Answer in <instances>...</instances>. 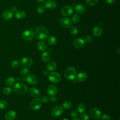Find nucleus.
I'll return each mask as SVG.
<instances>
[{
	"label": "nucleus",
	"mask_w": 120,
	"mask_h": 120,
	"mask_svg": "<svg viewBox=\"0 0 120 120\" xmlns=\"http://www.w3.org/2000/svg\"><path fill=\"white\" fill-rule=\"evenodd\" d=\"M27 82L31 85H35L38 82V78L34 74H28L25 78Z\"/></svg>",
	"instance_id": "10"
},
{
	"label": "nucleus",
	"mask_w": 120,
	"mask_h": 120,
	"mask_svg": "<svg viewBox=\"0 0 120 120\" xmlns=\"http://www.w3.org/2000/svg\"><path fill=\"white\" fill-rule=\"evenodd\" d=\"M85 7L84 6L82 5V4H79L77 5L75 8V10L76 12L79 14H82L84 13L85 11Z\"/></svg>",
	"instance_id": "25"
},
{
	"label": "nucleus",
	"mask_w": 120,
	"mask_h": 120,
	"mask_svg": "<svg viewBox=\"0 0 120 120\" xmlns=\"http://www.w3.org/2000/svg\"><path fill=\"white\" fill-rule=\"evenodd\" d=\"M70 33L71 35H76L78 33L77 28L75 26H72L70 29Z\"/></svg>",
	"instance_id": "33"
},
{
	"label": "nucleus",
	"mask_w": 120,
	"mask_h": 120,
	"mask_svg": "<svg viewBox=\"0 0 120 120\" xmlns=\"http://www.w3.org/2000/svg\"><path fill=\"white\" fill-rule=\"evenodd\" d=\"M11 66L13 68H17L20 66V62L17 60H13L11 64Z\"/></svg>",
	"instance_id": "32"
},
{
	"label": "nucleus",
	"mask_w": 120,
	"mask_h": 120,
	"mask_svg": "<svg viewBox=\"0 0 120 120\" xmlns=\"http://www.w3.org/2000/svg\"><path fill=\"white\" fill-rule=\"evenodd\" d=\"M63 112V107L60 105L55 106L52 109L51 113L52 115L55 117H58L60 116Z\"/></svg>",
	"instance_id": "9"
},
{
	"label": "nucleus",
	"mask_w": 120,
	"mask_h": 120,
	"mask_svg": "<svg viewBox=\"0 0 120 120\" xmlns=\"http://www.w3.org/2000/svg\"><path fill=\"white\" fill-rule=\"evenodd\" d=\"M106 2L108 4H112L114 3L115 0H105Z\"/></svg>",
	"instance_id": "43"
},
{
	"label": "nucleus",
	"mask_w": 120,
	"mask_h": 120,
	"mask_svg": "<svg viewBox=\"0 0 120 120\" xmlns=\"http://www.w3.org/2000/svg\"><path fill=\"white\" fill-rule=\"evenodd\" d=\"M92 40H93V38L92 36H91L90 35H87L85 37L84 40L85 42L89 43L91 42Z\"/></svg>",
	"instance_id": "38"
},
{
	"label": "nucleus",
	"mask_w": 120,
	"mask_h": 120,
	"mask_svg": "<svg viewBox=\"0 0 120 120\" xmlns=\"http://www.w3.org/2000/svg\"><path fill=\"white\" fill-rule=\"evenodd\" d=\"M13 15V12L10 10H7L3 13L2 16L3 19L5 20H9L12 18Z\"/></svg>",
	"instance_id": "17"
},
{
	"label": "nucleus",
	"mask_w": 120,
	"mask_h": 120,
	"mask_svg": "<svg viewBox=\"0 0 120 120\" xmlns=\"http://www.w3.org/2000/svg\"><path fill=\"white\" fill-rule=\"evenodd\" d=\"M101 120H111L110 116L106 114H103L101 118Z\"/></svg>",
	"instance_id": "41"
},
{
	"label": "nucleus",
	"mask_w": 120,
	"mask_h": 120,
	"mask_svg": "<svg viewBox=\"0 0 120 120\" xmlns=\"http://www.w3.org/2000/svg\"><path fill=\"white\" fill-rule=\"evenodd\" d=\"M102 29L99 26H96L93 30V34L96 37L100 36L102 33Z\"/></svg>",
	"instance_id": "22"
},
{
	"label": "nucleus",
	"mask_w": 120,
	"mask_h": 120,
	"mask_svg": "<svg viewBox=\"0 0 120 120\" xmlns=\"http://www.w3.org/2000/svg\"><path fill=\"white\" fill-rule=\"evenodd\" d=\"M120 120V119H119V120Z\"/></svg>",
	"instance_id": "50"
},
{
	"label": "nucleus",
	"mask_w": 120,
	"mask_h": 120,
	"mask_svg": "<svg viewBox=\"0 0 120 120\" xmlns=\"http://www.w3.org/2000/svg\"><path fill=\"white\" fill-rule=\"evenodd\" d=\"M74 10L73 8L68 5H66L62 7L61 12V14L66 16H70L73 13Z\"/></svg>",
	"instance_id": "5"
},
{
	"label": "nucleus",
	"mask_w": 120,
	"mask_h": 120,
	"mask_svg": "<svg viewBox=\"0 0 120 120\" xmlns=\"http://www.w3.org/2000/svg\"><path fill=\"white\" fill-rule=\"evenodd\" d=\"M29 72V70L27 68H24L21 69L20 71V73L21 75L24 76L27 75L28 74Z\"/></svg>",
	"instance_id": "36"
},
{
	"label": "nucleus",
	"mask_w": 120,
	"mask_h": 120,
	"mask_svg": "<svg viewBox=\"0 0 120 120\" xmlns=\"http://www.w3.org/2000/svg\"><path fill=\"white\" fill-rule=\"evenodd\" d=\"M20 78H19V77H17V78H16V80H17V81H18V82H19L20 81Z\"/></svg>",
	"instance_id": "48"
},
{
	"label": "nucleus",
	"mask_w": 120,
	"mask_h": 120,
	"mask_svg": "<svg viewBox=\"0 0 120 120\" xmlns=\"http://www.w3.org/2000/svg\"><path fill=\"white\" fill-rule=\"evenodd\" d=\"M48 94L51 96H55L57 93V87L54 85H50L48 86L47 89Z\"/></svg>",
	"instance_id": "13"
},
{
	"label": "nucleus",
	"mask_w": 120,
	"mask_h": 120,
	"mask_svg": "<svg viewBox=\"0 0 120 120\" xmlns=\"http://www.w3.org/2000/svg\"><path fill=\"white\" fill-rule=\"evenodd\" d=\"M71 116L73 118L76 117L78 116V113L75 111H72L71 112Z\"/></svg>",
	"instance_id": "42"
},
{
	"label": "nucleus",
	"mask_w": 120,
	"mask_h": 120,
	"mask_svg": "<svg viewBox=\"0 0 120 120\" xmlns=\"http://www.w3.org/2000/svg\"><path fill=\"white\" fill-rule=\"evenodd\" d=\"M11 91H12V89L9 87H6L3 90V93L7 96L9 95L11 93Z\"/></svg>",
	"instance_id": "34"
},
{
	"label": "nucleus",
	"mask_w": 120,
	"mask_h": 120,
	"mask_svg": "<svg viewBox=\"0 0 120 120\" xmlns=\"http://www.w3.org/2000/svg\"><path fill=\"white\" fill-rule=\"evenodd\" d=\"M46 68L49 71H53L56 68V64L55 62L53 60L49 61L46 65Z\"/></svg>",
	"instance_id": "20"
},
{
	"label": "nucleus",
	"mask_w": 120,
	"mask_h": 120,
	"mask_svg": "<svg viewBox=\"0 0 120 120\" xmlns=\"http://www.w3.org/2000/svg\"><path fill=\"white\" fill-rule=\"evenodd\" d=\"M26 16V14L24 11L21 10H19L15 12V17L18 19H22Z\"/></svg>",
	"instance_id": "21"
},
{
	"label": "nucleus",
	"mask_w": 120,
	"mask_h": 120,
	"mask_svg": "<svg viewBox=\"0 0 120 120\" xmlns=\"http://www.w3.org/2000/svg\"><path fill=\"white\" fill-rule=\"evenodd\" d=\"M51 56L50 53L47 52H45L41 55V59L43 61L46 62H48L50 60Z\"/></svg>",
	"instance_id": "24"
},
{
	"label": "nucleus",
	"mask_w": 120,
	"mask_h": 120,
	"mask_svg": "<svg viewBox=\"0 0 120 120\" xmlns=\"http://www.w3.org/2000/svg\"><path fill=\"white\" fill-rule=\"evenodd\" d=\"M13 13V12H15L16 11H17V8L16 7H15V6H13L11 8V10H10Z\"/></svg>",
	"instance_id": "44"
},
{
	"label": "nucleus",
	"mask_w": 120,
	"mask_h": 120,
	"mask_svg": "<svg viewBox=\"0 0 120 120\" xmlns=\"http://www.w3.org/2000/svg\"><path fill=\"white\" fill-rule=\"evenodd\" d=\"M42 100L45 103H48L50 100V98L48 95H45L42 97Z\"/></svg>",
	"instance_id": "40"
},
{
	"label": "nucleus",
	"mask_w": 120,
	"mask_h": 120,
	"mask_svg": "<svg viewBox=\"0 0 120 120\" xmlns=\"http://www.w3.org/2000/svg\"><path fill=\"white\" fill-rule=\"evenodd\" d=\"M42 105V102L39 98H35L33 99L30 104V107L33 110H37L39 109Z\"/></svg>",
	"instance_id": "8"
},
{
	"label": "nucleus",
	"mask_w": 120,
	"mask_h": 120,
	"mask_svg": "<svg viewBox=\"0 0 120 120\" xmlns=\"http://www.w3.org/2000/svg\"><path fill=\"white\" fill-rule=\"evenodd\" d=\"M62 106L66 109H69L72 106V103L69 101H65L63 103Z\"/></svg>",
	"instance_id": "28"
},
{
	"label": "nucleus",
	"mask_w": 120,
	"mask_h": 120,
	"mask_svg": "<svg viewBox=\"0 0 120 120\" xmlns=\"http://www.w3.org/2000/svg\"><path fill=\"white\" fill-rule=\"evenodd\" d=\"M45 6L47 9H52L57 6V4L54 0H46L45 1Z\"/></svg>",
	"instance_id": "15"
},
{
	"label": "nucleus",
	"mask_w": 120,
	"mask_h": 120,
	"mask_svg": "<svg viewBox=\"0 0 120 120\" xmlns=\"http://www.w3.org/2000/svg\"><path fill=\"white\" fill-rule=\"evenodd\" d=\"M43 74L45 76H47L49 75V72L47 70H45L43 72Z\"/></svg>",
	"instance_id": "45"
},
{
	"label": "nucleus",
	"mask_w": 120,
	"mask_h": 120,
	"mask_svg": "<svg viewBox=\"0 0 120 120\" xmlns=\"http://www.w3.org/2000/svg\"><path fill=\"white\" fill-rule=\"evenodd\" d=\"M15 79L13 77H8L5 80V82L6 84L8 86H13L15 83Z\"/></svg>",
	"instance_id": "26"
},
{
	"label": "nucleus",
	"mask_w": 120,
	"mask_h": 120,
	"mask_svg": "<svg viewBox=\"0 0 120 120\" xmlns=\"http://www.w3.org/2000/svg\"><path fill=\"white\" fill-rule=\"evenodd\" d=\"M37 47L38 50L40 51H44L46 50L47 45L45 43L44 41H39L37 44Z\"/></svg>",
	"instance_id": "23"
},
{
	"label": "nucleus",
	"mask_w": 120,
	"mask_h": 120,
	"mask_svg": "<svg viewBox=\"0 0 120 120\" xmlns=\"http://www.w3.org/2000/svg\"><path fill=\"white\" fill-rule=\"evenodd\" d=\"M8 106V103L6 101L1 100L0 101V109H4Z\"/></svg>",
	"instance_id": "30"
},
{
	"label": "nucleus",
	"mask_w": 120,
	"mask_h": 120,
	"mask_svg": "<svg viewBox=\"0 0 120 120\" xmlns=\"http://www.w3.org/2000/svg\"><path fill=\"white\" fill-rule=\"evenodd\" d=\"M35 34L36 38L38 39L44 40L48 38L49 32L46 27L40 25L36 29Z\"/></svg>",
	"instance_id": "1"
},
{
	"label": "nucleus",
	"mask_w": 120,
	"mask_h": 120,
	"mask_svg": "<svg viewBox=\"0 0 120 120\" xmlns=\"http://www.w3.org/2000/svg\"><path fill=\"white\" fill-rule=\"evenodd\" d=\"M60 24L63 27L68 28L71 26L72 22L71 20L68 18H62L60 20Z\"/></svg>",
	"instance_id": "11"
},
{
	"label": "nucleus",
	"mask_w": 120,
	"mask_h": 120,
	"mask_svg": "<svg viewBox=\"0 0 120 120\" xmlns=\"http://www.w3.org/2000/svg\"><path fill=\"white\" fill-rule=\"evenodd\" d=\"M72 20L73 22H74L75 23H77L80 20V16L78 14H75L73 15Z\"/></svg>",
	"instance_id": "31"
},
{
	"label": "nucleus",
	"mask_w": 120,
	"mask_h": 120,
	"mask_svg": "<svg viewBox=\"0 0 120 120\" xmlns=\"http://www.w3.org/2000/svg\"><path fill=\"white\" fill-rule=\"evenodd\" d=\"M16 117V112L13 110H10L7 112L5 115V118L7 120H14Z\"/></svg>",
	"instance_id": "16"
},
{
	"label": "nucleus",
	"mask_w": 120,
	"mask_h": 120,
	"mask_svg": "<svg viewBox=\"0 0 120 120\" xmlns=\"http://www.w3.org/2000/svg\"></svg>",
	"instance_id": "51"
},
{
	"label": "nucleus",
	"mask_w": 120,
	"mask_h": 120,
	"mask_svg": "<svg viewBox=\"0 0 120 120\" xmlns=\"http://www.w3.org/2000/svg\"><path fill=\"white\" fill-rule=\"evenodd\" d=\"M98 2V0H86V3L89 6H94Z\"/></svg>",
	"instance_id": "35"
},
{
	"label": "nucleus",
	"mask_w": 120,
	"mask_h": 120,
	"mask_svg": "<svg viewBox=\"0 0 120 120\" xmlns=\"http://www.w3.org/2000/svg\"><path fill=\"white\" fill-rule=\"evenodd\" d=\"M48 79L51 82L55 83L60 81L61 77L58 73L56 72H52L49 74Z\"/></svg>",
	"instance_id": "4"
},
{
	"label": "nucleus",
	"mask_w": 120,
	"mask_h": 120,
	"mask_svg": "<svg viewBox=\"0 0 120 120\" xmlns=\"http://www.w3.org/2000/svg\"><path fill=\"white\" fill-rule=\"evenodd\" d=\"M65 77L69 80H73L76 76V71L74 68L69 67L67 68L64 72Z\"/></svg>",
	"instance_id": "3"
},
{
	"label": "nucleus",
	"mask_w": 120,
	"mask_h": 120,
	"mask_svg": "<svg viewBox=\"0 0 120 120\" xmlns=\"http://www.w3.org/2000/svg\"><path fill=\"white\" fill-rule=\"evenodd\" d=\"M14 90L15 92L20 95L25 94L28 90L27 87L23 83L18 82L14 86Z\"/></svg>",
	"instance_id": "2"
},
{
	"label": "nucleus",
	"mask_w": 120,
	"mask_h": 120,
	"mask_svg": "<svg viewBox=\"0 0 120 120\" xmlns=\"http://www.w3.org/2000/svg\"><path fill=\"white\" fill-rule=\"evenodd\" d=\"M73 45L75 48H81L83 47L85 45V41L83 39L77 38L74 41Z\"/></svg>",
	"instance_id": "14"
},
{
	"label": "nucleus",
	"mask_w": 120,
	"mask_h": 120,
	"mask_svg": "<svg viewBox=\"0 0 120 120\" xmlns=\"http://www.w3.org/2000/svg\"><path fill=\"white\" fill-rule=\"evenodd\" d=\"M77 110L80 113L83 112L86 109V107L85 105L83 104H80L77 106Z\"/></svg>",
	"instance_id": "29"
},
{
	"label": "nucleus",
	"mask_w": 120,
	"mask_h": 120,
	"mask_svg": "<svg viewBox=\"0 0 120 120\" xmlns=\"http://www.w3.org/2000/svg\"><path fill=\"white\" fill-rule=\"evenodd\" d=\"M80 119L81 120H89V117L86 113H82L80 115Z\"/></svg>",
	"instance_id": "37"
},
{
	"label": "nucleus",
	"mask_w": 120,
	"mask_h": 120,
	"mask_svg": "<svg viewBox=\"0 0 120 120\" xmlns=\"http://www.w3.org/2000/svg\"><path fill=\"white\" fill-rule=\"evenodd\" d=\"M29 93L32 97L34 98L39 97L40 94L39 90L35 88H32L30 89L29 90Z\"/></svg>",
	"instance_id": "18"
},
{
	"label": "nucleus",
	"mask_w": 120,
	"mask_h": 120,
	"mask_svg": "<svg viewBox=\"0 0 120 120\" xmlns=\"http://www.w3.org/2000/svg\"><path fill=\"white\" fill-rule=\"evenodd\" d=\"M39 2H40V3H42L43 2L45 1V0H37Z\"/></svg>",
	"instance_id": "46"
},
{
	"label": "nucleus",
	"mask_w": 120,
	"mask_h": 120,
	"mask_svg": "<svg viewBox=\"0 0 120 120\" xmlns=\"http://www.w3.org/2000/svg\"><path fill=\"white\" fill-rule=\"evenodd\" d=\"M63 120H68L67 119H66V118H65V119H64Z\"/></svg>",
	"instance_id": "49"
},
{
	"label": "nucleus",
	"mask_w": 120,
	"mask_h": 120,
	"mask_svg": "<svg viewBox=\"0 0 120 120\" xmlns=\"http://www.w3.org/2000/svg\"><path fill=\"white\" fill-rule=\"evenodd\" d=\"M72 120H80L78 118H77V117H75Z\"/></svg>",
	"instance_id": "47"
},
{
	"label": "nucleus",
	"mask_w": 120,
	"mask_h": 120,
	"mask_svg": "<svg viewBox=\"0 0 120 120\" xmlns=\"http://www.w3.org/2000/svg\"><path fill=\"white\" fill-rule=\"evenodd\" d=\"M47 42L49 45H54L56 44V43L57 42V40L54 37L50 36L48 38Z\"/></svg>",
	"instance_id": "27"
},
{
	"label": "nucleus",
	"mask_w": 120,
	"mask_h": 120,
	"mask_svg": "<svg viewBox=\"0 0 120 120\" xmlns=\"http://www.w3.org/2000/svg\"><path fill=\"white\" fill-rule=\"evenodd\" d=\"M34 37V32L30 30H26L24 31L22 34V37L23 39L27 41H30L33 39Z\"/></svg>",
	"instance_id": "6"
},
{
	"label": "nucleus",
	"mask_w": 120,
	"mask_h": 120,
	"mask_svg": "<svg viewBox=\"0 0 120 120\" xmlns=\"http://www.w3.org/2000/svg\"><path fill=\"white\" fill-rule=\"evenodd\" d=\"M87 77V75L86 73L83 72H80L76 76V79L79 82H83L84 81Z\"/></svg>",
	"instance_id": "19"
},
{
	"label": "nucleus",
	"mask_w": 120,
	"mask_h": 120,
	"mask_svg": "<svg viewBox=\"0 0 120 120\" xmlns=\"http://www.w3.org/2000/svg\"><path fill=\"white\" fill-rule=\"evenodd\" d=\"M37 11L38 12L40 13V14H43L44 13L45 11V7L43 6H40L39 7H38V8L37 9Z\"/></svg>",
	"instance_id": "39"
},
{
	"label": "nucleus",
	"mask_w": 120,
	"mask_h": 120,
	"mask_svg": "<svg viewBox=\"0 0 120 120\" xmlns=\"http://www.w3.org/2000/svg\"><path fill=\"white\" fill-rule=\"evenodd\" d=\"M33 64L32 60L28 57H25L22 58L21 60V64L25 68H28L30 67Z\"/></svg>",
	"instance_id": "12"
},
{
	"label": "nucleus",
	"mask_w": 120,
	"mask_h": 120,
	"mask_svg": "<svg viewBox=\"0 0 120 120\" xmlns=\"http://www.w3.org/2000/svg\"><path fill=\"white\" fill-rule=\"evenodd\" d=\"M89 114L92 118L94 119H98L100 117L101 113L98 109L96 107H93L90 109Z\"/></svg>",
	"instance_id": "7"
}]
</instances>
